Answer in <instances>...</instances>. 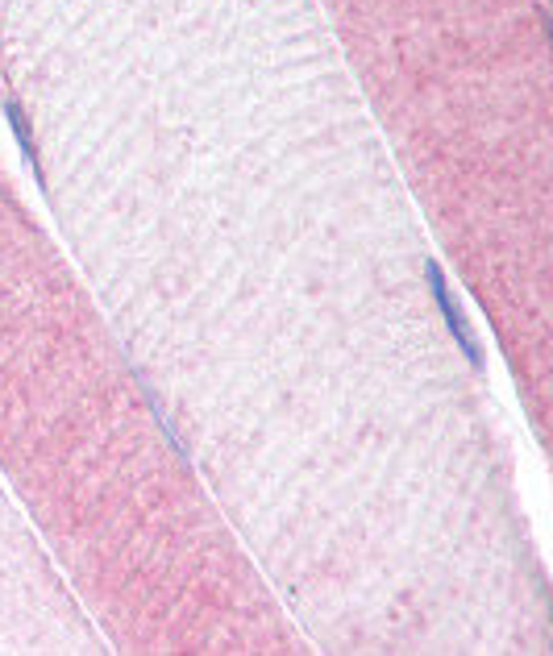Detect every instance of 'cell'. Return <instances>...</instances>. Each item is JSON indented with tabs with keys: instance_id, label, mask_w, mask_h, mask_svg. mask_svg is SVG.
<instances>
[{
	"instance_id": "obj_1",
	"label": "cell",
	"mask_w": 553,
	"mask_h": 656,
	"mask_svg": "<svg viewBox=\"0 0 553 656\" xmlns=\"http://www.w3.org/2000/svg\"><path fill=\"white\" fill-rule=\"evenodd\" d=\"M429 287H433V300H438L441 316H445V324H450L454 341L462 345V354H466L478 366V362H483V354H478V341H475V333H471L466 316H462V308L454 303V296H450V287H445V275H441V266H429Z\"/></svg>"
},
{
	"instance_id": "obj_2",
	"label": "cell",
	"mask_w": 553,
	"mask_h": 656,
	"mask_svg": "<svg viewBox=\"0 0 553 656\" xmlns=\"http://www.w3.org/2000/svg\"><path fill=\"white\" fill-rule=\"evenodd\" d=\"M9 121H13V133H18V142H21V151H25V158H30V163H38V154H34V142H30V121L21 116L18 104H9Z\"/></svg>"
}]
</instances>
